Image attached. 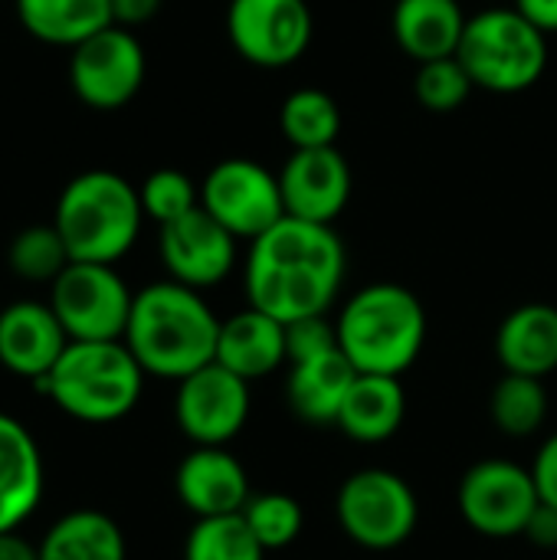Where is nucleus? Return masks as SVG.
I'll return each mask as SVG.
<instances>
[{"label":"nucleus","mask_w":557,"mask_h":560,"mask_svg":"<svg viewBox=\"0 0 557 560\" xmlns=\"http://www.w3.org/2000/svg\"><path fill=\"white\" fill-rule=\"evenodd\" d=\"M358 377L345 351H328L289 368V407L305 423H335L338 410Z\"/></svg>","instance_id":"23"},{"label":"nucleus","mask_w":557,"mask_h":560,"mask_svg":"<svg viewBox=\"0 0 557 560\" xmlns=\"http://www.w3.org/2000/svg\"><path fill=\"white\" fill-rule=\"evenodd\" d=\"M532 476L538 482V495L545 505L557 509V433L545 440V446L538 450L535 463H532Z\"/></svg>","instance_id":"34"},{"label":"nucleus","mask_w":557,"mask_h":560,"mask_svg":"<svg viewBox=\"0 0 557 560\" xmlns=\"http://www.w3.org/2000/svg\"><path fill=\"white\" fill-rule=\"evenodd\" d=\"M16 20L23 30L46 43L76 49L89 36L112 26L108 0H16Z\"/></svg>","instance_id":"25"},{"label":"nucleus","mask_w":557,"mask_h":560,"mask_svg":"<svg viewBox=\"0 0 557 560\" xmlns=\"http://www.w3.org/2000/svg\"><path fill=\"white\" fill-rule=\"evenodd\" d=\"M69 262H72L69 249L53 223H33V226L20 230L7 246V266L23 282L53 285Z\"/></svg>","instance_id":"28"},{"label":"nucleus","mask_w":557,"mask_h":560,"mask_svg":"<svg viewBox=\"0 0 557 560\" xmlns=\"http://www.w3.org/2000/svg\"><path fill=\"white\" fill-rule=\"evenodd\" d=\"M108 3H112V23L125 30L151 23L161 10V0H108Z\"/></svg>","instance_id":"35"},{"label":"nucleus","mask_w":557,"mask_h":560,"mask_svg":"<svg viewBox=\"0 0 557 560\" xmlns=\"http://www.w3.org/2000/svg\"><path fill=\"white\" fill-rule=\"evenodd\" d=\"M148 59L135 30L105 26L76 49H69V85L85 108L118 112L144 85Z\"/></svg>","instance_id":"10"},{"label":"nucleus","mask_w":557,"mask_h":560,"mask_svg":"<svg viewBox=\"0 0 557 560\" xmlns=\"http://www.w3.org/2000/svg\"><path fill=\"white\" fill-rule=\"evenodd\" d=\"M489 413L492 423L506 436H532L545 427L548 420V390L542 377H525V374H506L489 397Z\"/></svg>","instance_id":"27"},{"label":"nucleus","mask_w":557,"mask_h":560,"mask_svg":"<svg viewBox=\"0 0 557 560\" xmlns=\"http://www.w3.org/2000/svg\"><path fill=\"white\" fill-rule=\"evenodd\" d=\"M174 492L194 518L240 515L253 495L246 466L227 446H194L174 472Z\"/></svg>","instance_id":"16"},{"label":"nucleus","mask_w":557,"mask_h":560,"mask_svg":"<svg viewBox=\"0 0 557 560\" xmlns=\"http://www.w3.org/2000/svg\"><path fill=\"white\" fill-rule=\"evenodd\" d=\"M39 560H128L125 532L98 509H76L46 528Z\"/></svg>","instance_id":"24"},{"label":"nucleus","mask_w":557,"mask_h":560,"mask_svg":"<svg viewBox=\"0 0 557 560\" xmlns=\"http://www.w3.org/2000/svg\"><path fill=\"white\" fill-rule=\"evenodd\" d=\"M338 345L358 374L401 377L427 345V308L397 282L358 289L338 315Z\"/></svg>","instance_id":"4"},{"label":"nucleus","mask_w":557,"mask_h":560,"mask_svg":"<svg viewBox=\"0 0 557 560\" xmlns=\"http://www.w3.org/2000/svg\"><path fill=\"white\" fill-rule=\"evenodd\" d=\"M174 420L194 446H227L250 420V381L223 364H207L177 381Z\"/></svg>","instance_id":"13"},{"label":"nucleus","mask_w":557,"mask_h":560,"mask_svg":"<svg viewBox=\"0 0 557 560\" xmlns=\"http://www.w3.org/2000/svg\"><path fill=\"white\" fill-rule=\"evenodd\" d=\"M279 131L292 151L335 148L338 135H341V108L325 89L302 85L282 98Z\"/></svg>","instance_id":"26"},{"label":"nucleus","mask_w":557,"mask_h":560,"mask_svg":"<svg viewBox=\"0 0 557 560\" xmlns=\"http://www.w3.org/2000/svg\"><path fill=\"white\" fill-rule=\"evenodd\" d=\"M138 197H141L144 220H154L158 226H167L200 207V187L177 167L151 171L141 180Z\"/></svg>","instance_id":"32"},{"label":"nucleus","mask_w":557,"mask_h":560,"mask_svg":"<svg viewBox=\"0 0 557 560\" xmlns=\"http://www.w3.org/2000/svg\"><path fill=\"white\" fill-rule=\"evenodd\" d=\"M466 20L469 16L460 0H397L391 30L397 46L420 66L456 56Z\"/></svg>","instance_id":"21"},{"label":"nucleus","mask_w":557,"mask_h":560,"mask_svg":"<svg viewBox=\"0 0 557 560\" xmlns=\"http://www.w3.org/2000/svg\"><path fill=\"white\" fill-rule=\"evenodd\" d=\"M338 525L368 551L401 548L420 522V502L410 482L391 469H361L338 489Z\"/></svg>","instance_id":"7"},{"label":"nucleus","mask_w":557,"mask_h":560,"mask_svg":"<svg viewBox=\"0 0 557 560\" xmlns=\"http://www.w3.org/2000/svg\"><path fill=\"white\" fill-rule=\"evenodd\" d=\"M217 364L233 371L243 381H259L282 364L286 358V325L269 318L266 312L246 305L243 312L220 322L217 338Z\"/></svg>","instance_id":"19"},{"label":"nucleus","mask_w":557,"mask_h":560,"mask_svg":"<svg viewBox=\"0 0 557 560\" xmlns=\"http://www.w3.org/2000/svg\"><path fill=\"white\" fill-rule=\"evenodd\" d=\"M460 515L486 538L525 535L532 515L542 505L532 469L509 459H483L460 482Z\"/></svg>","instance_id":"12"},{"label":"nucleus","mask_w":557,"mask_h":560,"mask_svg":"<svg viewBox=\"0 0 557 560\" xmlns=\"http://www.w3.org/2000/svg\"><path fill=\"white\" fill-rule=\"evenodd\" d=\"M240 515L250 525V532L256 535V541L266 548V555L289 548L302 535V525H305L299 499H292L286 492L250 495V502Z\"/></svg>","instance_id":"30"},{"label":"nucleus","mask_w":557,"mask_h":560,"mask_svg":"<svg viewBox=\"0 0 557 560\" xmlns=\"http://www.w3.org/2000/svg\"><path fill=\"white\" fill-rule=\"evenodd\" d=\"M131 305L128 282L102 262H69L49 285V308L69 341H125Z\"/></svg>","instance_id":"8"},{"label":"nucleus","mask_w":557,"mask_h":560,"mask_svg":"<svg viewBox=\"0 0 557 560\" xmlns=\"http://www.w3.org/2000/svg\"><path fill=\"white\" fill-rule=\"evenodd\" d=\"M279 187L286 217L335 226L351 203L355 174L338 148H309L289 154L279 171Z\"/></svg>","instance_id":"15"},{"label":"nucleus","mask_w":557,"mask_h":560,"mask_svg":"<svg viewBox=\"0 0 557 560\" xmlns=\"http://www.w3.org/2000/svg\"><path fill=\"white\" fill-rule=\"evenodd\" d=\"M407 417V394L401 377H387V374H358L335 427L351 436L355 443H384L391 436H397V430L404 427Z\"/></svg>","instance_id":"22"},{"label":"nucleus","mask_w":557,"mask_h":560,"mask_svg":"<svg viewBox=\"0 0 557 560\" xmlns=\"http://www.w3.org/2000/svg\"><path fill=\"white\" fill-rule=\"evenodd\" d=\"M158 230V253L167 269V279L204 292L220 285L236 269L240 240L223 230L204 207Z\"/></svg>","instance_id":"14"},{"label":"nucleus","mask_w":557,"mask_h":560,"mask_svg":"<svg viewBox=\"0 0 557 560\" xmlns=\"http://www.w3.org/2000/svg\"><path fill=\"white\" fill-rule=\"evenodd\" d=\"M348 253L335 226L282 217L250 243L243 285L253 308L292 325L325 315L345 282Z\"/></svg>","instance_id":"1"},{"label":"nucleus","mask_w":557,"mask_h":560,"mask_svg":"<svg viewBox=\"0 0 557 560\" xmlns=\"http://www.w3.org/2000/svg\"><path fill=\"white\" fill-rule=\"evenodd\" d=\"M496 358L506 374L548 377L557 371V308L525 302L509 312L496 331Z\"/></svg>","instance_id":"20"},{"label":"nucleus","mask_w":557,"mask_h":560,"mask_svg":"<svg viewBox=\"0 0 557 560\" xmlns=\"http://www.w3.org/2000/svg\"><path fill=\"white\" fill-rule=\"evenodd\" d=\"M220 322L197 289L161 279L135 292L125 345L148 377L184 381L217 361Z\"/></svg>","instance_id":"2"},{"label":"nucleus","mask_w":557,"mask_h":560,"mask_svg":"<svg viewBox=\"0 0 557 560\" xmlns=\"http://www.w3.org/2000/svg\"><path fill=\"white\" fill-rule=\"evenodd\" d=\"M46 492L43 453L33 433L0 410V535L20 532V525L39 509Z\"/></svg>","instance_id":"18"},{"label":"nucleus","mask_w":557,"mask_h":560,"mask_svg":"<svg viewBox=\"0 0 557 560\" xmlns=\"http://www.w3.org/2000/svg\"><path fill=\"white\" fill-rule=\"evenodd\" d=\"M473 79L466 72V66L456 56L446 59H433V62H420L417 75H414V98L437 115H450L456 108H463L473 95Z\"/></svg>","instance_id":"31"},{"label":"nucleus","mask_w":557,"mask_h":560,"mask_svg":"<svg viewBox=\"0 0 557 560\" xmlns=\"http://www.w3.org/2000/svg\"><path fill=\"white\" fill-rule=\"evenodd\" d=\"M227 36L250 66L286 69L309 52L315 16L309 0H230Z\"/></svg>","instance_id":"11"},{"label":"nucleus","mask_w":557,"mask_h":560,"mask_svg":"<svg viewBox=\"0 0 557 560\" xmlns=\"http://www.w3.org/2000/svg\"><path fill=\"white\" fill-rule=\"evenodd\" d=\"M69 348L49 302H10L0 312V368L13 377L39 381Z\"/></svg>","instance_id":"17"},{"label":"nucleus","mask_w":557,"mask_h":560,"mask_svg":"<svg viewBox=\"0 0 557 560\" xmlns=\"http://www.w3.org/2000/svg\"><path fill=\"white\" fill-rule=\"evenodd\" d=\"M338 348H341L338 345V325L328 322L325 315L299 318V322L286 325V358H289V368L299 364V361L338 351Z\"/></svg>","instance_id":"33"},{"label":"nucleus","mask_w":557,"mask_h":560,"mask_svg":"<svg viewBox=\"0 0 557 560\" xmlns=\"http://www.w3.org/2000/svg\"><path fill=\"white\" fill-rule=\"evenodd\" d=\"M144 368L125 341H69L46 377L36 381L53 407L79 423L125 420L144 390Z\"/></svg>","instance_id":"5"},{"label":"nucleus","mask_w":557,"mask_h":560,"mask_svg":"<svg viewBox=\"0 0 557 560\" xmlns=\"http://www.w3.org/2000/svg\"><path fill=\"white\" fill-rule=\"evenodd\" d=\"M184 560H266V548L243 515L197 518L184 545Z\"/></svg>","instance_id":"29"},{"label":"nucleus","mask_w":557,"mask_h":560,"mask_svg":"<svg viewBox=\"0 0 557 560\" xmlns=\"http://www.w3.org/2000/svg\"><path fill=\"white\" fill-rule=\"evenodd\" d=\"M456 59L476 89L492 95H519L542 82L548 69V33L538 30L515 3L486 7L466 20Z\"/></svg>","instance_id":"6"},{"label":"nucleus","mask_w":557,"mask_h":560,"mask_svg":"<svg viewBox=\"0 0 557 560\" xmlns=\"http://www.w3.org/2000/svg\"><path fill=\"white\" fill-rule=\"evenodd\" d=\"M200 207L236 240H259L286 217L279 174L253 158H223L200 180Z\"/></svg>","instance_id":"9"},{"label":"nucleus","mask_w":557,"mask_h":560,"mask_svg":"<svg viewBox=\"0 0 557 560\" xmlns=\"http://www.w3.org/2000/svg\"><path fill=\"white\" fill-rule=\"evenodd\" d=\"M515 7L548 36L557 33V0H515Z\"/></svg>","instance_id":"37"},{"label":"nucleus","mask_w":557,"mask_h":560,"mask_svg":"<svg viewBox=\"0 0 557 560\" xmlns=\"http://www.w3.org/2000/svg\"><path fill=\"white\" fill-rule=\"evenodd\" d=\"M144 210L138 187L115 171H82L76 174L53 213L72 262H102L115 266L131 253L141 236Z\"/></svg>","instance_id":"3"},{"label":"nucleus","mask_w":557,"mask_h":560,"mask_svg":"<svg viewBox=\"0 0 557 560\" xmlns=\"http://www.w3.org/2000/svg\"><path fill=\"white\" fill-rule=\"evenodd\" d=\"M0 560H39V545L26 541L20 532L0 535Z\"/></svg>","instance_id":"38"},{"label":"nucleus","mask_w":557,"mask_h":560,"mask_svg":"<svg viewBox=\"0 0 557 560\" xmlns=\"http://www.w3.org/2000/svg\"><path fill=\"white\" fill-rule=\"evenodd\" d=\"M525 538L538 548H557V509L555 505H538V512L532 515Z\"/></svg>","instance_id":"36"}]
</instances>
